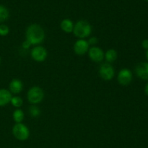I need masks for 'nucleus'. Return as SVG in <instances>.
<instances>
[{
    "mask_svg": "<svg viewBox=\"0 0 148 148\" xmlns=\"http://www.w3.org/2000/svg\"><path fill=\"white\" fill-rule=\"evenodd\" d=\"M25 38L31 45L40 44L44 40L45 31L39 25H30L26 30Z\"/></svg>",
    "mask_w": 148,
    "mask_h": 148,
    "instance_id": "obj_1",
    "label": "nucleus"
},
{
    "mask_svg": "<svg viewBox=\"0 0 148 148\" xmlns=\"http://www.w3.org/2000/svg\"><path fill=\"white\" fill-rule=\"evenodd\" d=\"M92 31V27L90 23L85 20H79L74 25L73 33L77 38L83 39L88 37Z\"/></svg>",
    "mask_w": 148,
    "mask_h": 148,
    "instance_id": "obj_2",
    "label": "nucleus"
},
{
    "mask_svg": "<svg viewBox=\"0 0 148 148\" xmlns=\"http://www.w3.org/2000/svg\"><path fill=\"white\" fill-rule=\"evenodd\" d=\"M27 98L30 103L36 105L43 101L44 98V92L43 90L39 87L33 86L27 92Z\"/></svg>",
    "mask_w": 148,
    "mask_h": 148,
    "instance_id": "obj_3",
    "label": "nucleus"
},
{
    "mask_svg": "<svg viewBox=\"0 0 148 148\" xmlns=\"http://www.w3.org/2000/svg\"><path fill=\"white\" fill-rule=\"evenodd\" d=\"M12 134L17 140L20 141H25L27 140L30 135L28 128L23 123L16 124L12 128Z\"/></svg>",
    "mask_w": 148,
    "mask_h": 148,
    "instance_id": "obj_4",
    "label": "nucleus"
},
{
    "mask_svg": "<svg viewBox=\"0 0 148 148\" xmlns=\"http://www.w3.org/2000/svg\"><path fill=\"white\" fill-rule=\"evenodd\" d=\"M115 74L114 67L109 63L103 64L99 69V75L105 81H109L113 79Z\"/></svg>",
    "mask_w": 148,
    "mask_h": 148,
    "instance_id": "obj_5",
    "label": "nucleus"
},
{
    "mask_svg": "<svg viewBox=\"0 0 148 148\" xmlns=\"http://www.w3.org/2000/svg\"><path fill=\"white\" fill-rule=\"evenodd\" d=\"M47 50L43 46H35L31 51L32 59L38 62H43L47 57Z\"/></svg>",
    "mask_w": 148,
    "mask_h": 148,
    "instance_id": "obj_6",
    "label": "nucleus"
},
{
    "mask_svg": "<svg viewBox=\"0 0 148 148\" xmlns=\"http://www.w3.org/2000/svg\"><path fill=\"white\" fill-rule=\"evenodd\" d=\"M118 82L122 86H127L131 83L132 80V74L130 69L127 68H124L119 72L118 77H117Z\"/></svg>",
    "mask_w": 148,
    "mask_h": 148,
    "instance_id": "obj_7",
    "label": "nucleus"
},
{
    "mask_svg": "<svg viewBox=\"0 0 148 148\" xmlns=\"http://www.w3.org/2000/svg\"><path fill=\"white\" fill-rule=\"evenodd\" d=\"M89 57L92 62H101L104 59V53L101 49L96 46H92L88 50Z\"/></svg>",
    "mask_w": 148,
    "mask_h": 148,
    "instance_id": "obj_8",
    "label": "nucleus"
},
{
    "mask_svg": "<svg viewBox=\"0 0 148 148\" xmlns=\"http://www.w3.org/2000/svg\"><path fill=\"white\" fill-rule=\"evenodd\" d=\"M89 43L84 39H79L75 42L74 45V51L77 55H83L89 50Z\"/></svg>",
    "mask_w": 148,
    "mask_h": 148,
    "instance_id": "obj_9",
    "label": "nucleus"
},
{
    "mask_svg": "<svg viewBox=\"0 0 148 148\" xmlns=\"http://www.w3.org/2000/svg\"><path fill=\"white\" fill-rule=\"evenodd\" d=\"M135 72L137 76L144 80H148V63L141 62L135 68Z\"/></svg>",
    "mask_w": 148,
    "mask_h": 148,
    "instance_id": "obj_10",
    "label": "nucleus"
},
{
    "mask_svg": "<svg viewBox=\"0 0 148 148\" xmlns=\"http://www.w3.org/2000/svg\"><path fill=\"white\" fill-rule=\"evenodd\" d=\"M10 91L14 94H19L23 88V84L20 79H13L9 85Z\"/></svg>",
    "mask_w": 148,
    "mask_h": 148,
    "instance_id": "obj_11",
    "label": "nucleus"
},
{
    "mask_svg": "<svg viewBox=\"0 0 148 148\" xmlns=\"http://www.w3.org/2000/svg\"><path fill=\"white\" fill-rule=\"evenodd\" d=\"M12 94L10 90L6 89L0 90V106H4L11 101Z\"/></svg>",
    "mask_w": 148,
    "mask_h": 148,
    "instance_id": "obj_12",
    "label": "nucleus"
},
{
    "mask_svg": "<svg viewBox=\"0 0 148 148\" xmlns=\"http://www.w3.org/2000/svg\"><path fill=\"white\" fill-rule=\"evenodd\" d=\"M61 28L65 33H72L73 32L74 29V24L72 21L69 19H64L61 23Z\"/></svg>",
    "mask_w": 148,
    "mask_h": 148,
    "instance_id": "obj_13",
    "label": "nucleus"
},
{
    "mask_svg": "<svg viewBox=\"0 0 148 148\" xmlns=\"http://www.w3.org/2000/svg\"><path fill=\"white\" fill-rule=\"evenodd\" d=\"M104 58L106 59L108 63H112L117 59V52L114 49H109L106 51L104 55Z\"/></svg>",
    "mask_w": 148,
    "mask_h": 148,
    "instance_id": "obj_14",
    "label": "nucleus"
},
{
    "mask_svg": "<svg viewBox=\"0 0 148 148\" xmlns=\"http://www.w3.org/2000/svg\"><path fill=\"white\" fill-rule=\"evenodd\" d=\"M23 119H24V113L22 110L16 109L13 113V119L17 124L22 123Z\"/></svg>",
    "mask_w": 148,
    "mask_h": 148,
    "instance_id": "obj_15",
    "label": "nucleus"
},
{
    "mask_svg": "<svg viewBox=\"0 0 148 148\" xmlns=\"http://www.w3.org/2000/svg\"><path fill=\"white\" fill-rule=\"evenodd\" d=\"M9 17V11L5 7L0 5V23H3L7 20Z\"/></svg>",
    "mask_w": 148,
    "mask_h": 148,
    "instance_id": "obj_16",
    "label": "nucleus"
},
{
    "mask_svg": "<svg viewBox=\"0 0 148 148\" xmlns=\"http://www.w3.org/2000/svg\"><path fill=\"white\" fill-rule=\"evenodd\" d=\"M10 102H11L12 105L13 106L16 107V108H20V107H21L22 106H23V99L19 96L12 97Z\"/></svg>",
    "mask_w": 148,
    "mask_h": 148,
    "instance_id": "obj_17",
    "label": "nucleus"
},
{
    "mask_svg": "<svg viewBox=\"0 0 148 148\" xmlns=\"http://www.w3.org/2000/svg\"><path fill=\"white\" fill-rule=\"evenodd\" d=\"M29 113H30V115L32 117H38L40 116V108H38L36 106L33 105L32 106L30 107L29 108Z\"/></svg>",
    "mask_w": 148,
    "mask_h": 148,
    "instance_id": "obj_18",
    "label": "nucleus"
},
{
    "mask_svg": "<svg viewBox=\"0 0 148 148\" xmlns=\"http://www.w3.org/2000/svg\"><path fill=\"white\" fill-rule=\"evenodd\" d=\"M10 33V28L6 25H0V36H6Z\"/></svg>",
    "mask_w": 148,
    "mask_h": 148,
    "instance_id": "obj_19",
    "label": "nucleus"
},
{
    "mask_svg": "<svg viewBox=\"0 0 148 148\" xmlns=\"http://www.w3.org/2000/svg\"><path fill=\"white\" fill-rule=\"evenodd\" d=\"M88 42L89 45H95L98 43V39L95 37H91Z\"/></svg>",
    "mask_w": 148,
    "mask_h": 148,
    "instance_id": "obj_20",
    "label": "nucleus"
},
{
    "mask_svg": "<svg viewBox=\"0 0 148 148\" xmlns=\"http://www.w3.org/2000/svg\"><path fill=\"white\" fill-rule=\"evenodd\" d=\"M31 46V44H30V43H29L28 41H27V40H25L24 42H23V49H28V48H30V46Z\"/></svg>",
    "mask_w": 148,
    "mask_h": 148,
    "instance_id": "obj_21",
    "label": "nucleus"
},
{
    "mask_svg": "<svg viewBox=\"0 0 148 148\" xmlns=\"http://www.w3.org/2000/svg\"><path fill=\"white\" fill-rule=\"evenodd\" d=\"M142 46L145 49L148 50V39H145V40H143V43H142Z\"/></svg>",
    "mask_w": 148,
    "mask_h": 148,
    "instance_id": "obj_22",
    "label": "nucleus"
},
{
    "mask_svg": "<svg viewBox=\"0 0 148 148\" xmlns=\"http://www.w3.org/2000/svg\"><path fill=\"white\" fill-rule=\"evenodd\" d=\"M145 93L148 95V83L146 85L145 88Z\"/></svg>",
    "mask_w": 148,
    "mask_h": 148,
    "instance_id": "obj_23",
    "label": "nucleus"
},
{
    "mask_svg": "<svg viewBox=\"0 0 148 148\" xmlns=\"http://www.w3.org/2000/svg\"><path fill=\"white\" fill-rule=\"evenodd\" d=\"M146 57H147V60H148V50H147V53H146Z\"/></svg>",
    "mask_w": 148,
    "mask_h": 148,
    "instance_id": "obj_24",
    "label": "nucleus"
},
{
    "mask_svg": "<svg viewBox=\"0 0 148 148\" xmlns=\"http://www.w3.org/2000/svg\"><path fill=\"white\" fill-rule=\"evenodd\" d=\"M0 64H1V58H0Z\"/></svg>",
    "mask_w": 148,
    "mask_h": 148,
    "instance_id": "obj_25",
    "label": "nucleus"
},
{
    "mask_svg": "<svg viewBox=\"0 0 148 148\" xmlns=\"http://www.w3.org/2000/svg\"><path fill=\"white\" fill-rule=\"evenodd\" d=\"M147 1H148V0H147Z\"/></svg>",
    "mask_w": 148,
    "mask_h": 148,
    "instance_id": "obj_26",
    "label": "nucleus"
}]
</instances>
